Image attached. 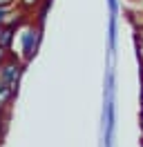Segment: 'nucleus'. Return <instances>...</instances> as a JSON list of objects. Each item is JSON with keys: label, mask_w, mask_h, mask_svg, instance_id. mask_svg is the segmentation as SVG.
I'll return each mask as SVG.
<instances>
[{"label": "nucleus", "mask_w": 143, "mask_h": 147, "mask_svg": "<svg viewBox=\"0 0 143 147\" xmlns=\"http://www.w3.org/2000/svg\"><path fill=\"white\" fill-rule=\"evenodd\" d=\"M2 134H5V120L0 118V136H2Z\"/></svg>", "instance_id": "obj_8"}, {"label": "nucleus", "mask_w": 143, "mask_h": 147, "mask_svg": "<svg viewBox=\"0 0 143 147\" xmlns=\"http://www.w3.org/2000/svg\"><path fill=\"white\" fill-rule=\"evenodd\" d=\"M16 5H18V9H20V11H25V13H34L36 7L40 5V0H16Z\"/></svg>", "instance_id": "obj_5"}, {"label": "nucleus", "mask_w": 143, "mask_h": 147, "mask_svg": "<svg viewBox=\"0 0 143 147\" xmlns=\"http://www.w3.org/2000/svg\"><path fill=\"white\" fill-rule=\"evenodd\" d=\"M141 129H143V109H141Z\"/></svg>", "instance_id": "obj_9"}, {"label": "nucleus", "mask_w": 143, "mask_h": 147, "mask_svg": "<svg viewBox=\"0 0 143 147\" xmlns=\"http://www.w3.org/2000/svg\"><path fill=\"white\" fill-rule=\"evenodd\" d=\"M14 96H16V94L11 92V89H9L5 83L0 85V109H2V107H7L9 102H11V98H14Z\"/></svg>", "instance_id": "obj_4"}, {"label": "nucleus", "mask_w": 143, "mask_h": 147, "mask_svg": "<svg viewBox=\"0 0 143 147\" xmlns=\"http://www.w3.org/2000/svg\"><path fill=\"white\" fill-rule=\"evenodd\" d=\"M54 0H40V5L36 7V18L34 22L38 25V27H45V20H47V11H49V7H52Z\"/></svg>", "instance_id": "obj_3"}, {"label": "nucleus", "mask_w": 143, "mask_h": 147, "mask_svg": "<svg viewBox=\"0 0 143 147\" xmlns=\"http://www.w3.org/2000/svg\"><path fill=\"white\" fill-rule=\"evenodd\" d=\"M16 5V0H0V9H11Z\"/></svg>", "instance_id": "obj_6"}, {"label": "nucleus", "mask_w": 143, "mask_h": 147, "mask_svg": "<svg viewBox=\"0 0 143 147\" xmlns=\"http://www.w3.org/2000/svg\"><path fill=\"white\" fill-rule=\"evenodd\" d=\"M40 40H43V27H38L34 20H29L22 29V34H20V60L22 63H31L34 60V56L38 54V47H40Z\"/></svg>", "instance_id": "obj_1"}, {"label": "nucleus", "mask_w": 143, "mask_h": 147, "mask_svg": "<svg viewBox=\"0 0 143 147\" xmlns=\"http://www.w3.org/2000/svg\"><path fill=\"white\" fill-rule=\"evenodd\" d=\"M7 51H9V49H5V47H0V65L5 63V58H7Z\"/></svg>", "instance_id": "obj_7"}, {"label": "nucleus", "mask_w": 143, "mask_h": 147, "mask_svg": "<svg viewBox=\"0 0 143 147\" xmlns=\"http://www.w3.org/2000/svg\"><path fill=\"white\" fill-rule=\"evenodd\" d=\"M25 71V63L20 60V56L16 51H7V58H5V63L0 65V80L7 85L11 92L16 94L18 92V85H20V76Z\"/></svg>", "instance_id": "obj_2"}]
</instances>
